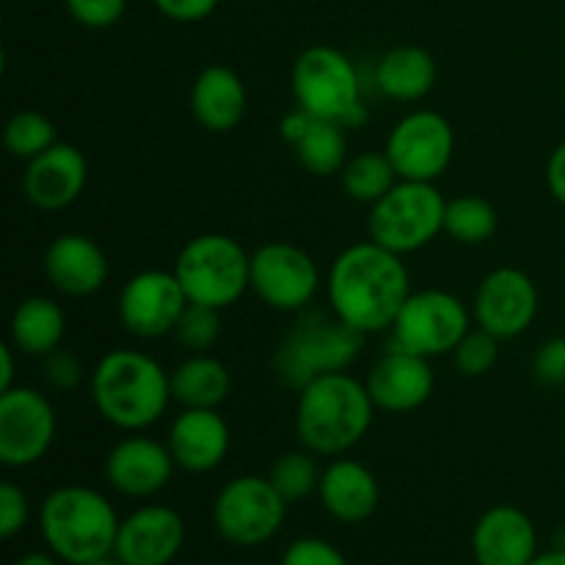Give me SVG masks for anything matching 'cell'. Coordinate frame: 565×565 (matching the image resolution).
I'll use <instances>...</instances> for the list:
<instances>
[{
	"label": "cell",
	"mask_w": 565,
	"mask_h": 565,
	"mask_svg": "<svg viewBox=\"0 0 565 565\" xmlns=\"http://www.w3.org/2000/svg\"><path fill=\"white\" fill-rule=\"evenodd\" d=\"M326 290L331 312L364 337L392 329L406 298L414 292L401 254L375 241L353 243L337 254Z\"/></svg>",
	"instance_id": "1"
},
{
	"label": "cell",
	"mask_w": 565,
	"mask_h": 565,
	"mask_svg": "<svg viewBox=\"0 0 565 565\" xmlns=\"http://www.w3.org/2000/svg\"><path fill=\"white\" fill-rule=\"evenodd\" d=\"M88 390L99 417L127 434L152 428L174 401L171 373H166L158 359L136 348L105 353L94 364Z\"/></svg>",
	"instance_id": "2"
},
{
	"label": "cell",
	"mask_w": 565,
	"mask_h": 565,
	"mask_svg": "<svg viewBox=\"0 0 565 565\" xmlns=\"http://www.w3.org/2000/svg\"><path fill=\"white\" fill-rule=\"evenodd\" d=\"M375 412L367 384L348 370L320 375L298 390L296 436L303 450L340 458L367 436Z\"/></svg>",
	"instance_id": "3"
},
{
	"label": "cell",
	"mask_w": 565,
	"mask_h": 565,
	"mask_svg": "<svg viewBox=\"0 0 565 565\" xmlns=\"http://www.w3.org/2000/svg\"><path fill=\"white\" fill-rule=\"evenodd\" d=\"M121 519L108 497L88 486H61L39 508V530L58 561L86 565L114 555Z\"/></svg>",
	"instance_id": "4"
},
{
	"label": "cell",
	"mask_w": 565,
	"mask_h": 565,
	"mask_svg": "<svg viewBox=\"0 0 565 565\" xmlns=\"http://www.w3.org/2000/svg\"><path fill=\"white\" fill-rule=\"evenodd\" d=\"M364 334L337 318L334 312L303 309L296 326L285 334L276 351V375L290 390H303L309 381L329 373H342L359 359Z\"/></svg>",
	"instance_id": "5"
},
{
	"label": "cell",
	"mask_w": 565,
	"mask_h": 565,
	"mask_svg": "<svg viewBox=\"0 0 565 565\" xmlns=\"http://www.w3.org/2000/svg\"><path fill=\"white\" fill-rule=\"evenodd\" d=\"M174 274L188 303L226 309L252 290V254L235 237L204 232L191 237L177 254Z\"/></svg>",
	"instance_id": "6"
},
{
	"label": "cell",
	"mask_w": 565,
	"mask_h": 565,
	"mask_svg": "<svg viewBox=\"0 0 565 565\" xmlns=\"http://www.w3.org/2000/svg\"><path fill=\"white\" fill-rule=\"evenodd\" d=\"M292 97L315 119L356 127L364 119L362 77L356 64L331 44H312L292 64Z\"/></svg>",
	"instance_id": "7"
},
{
	"label": "cell",
	"mask_w": 565,
	"mask_h": 565,
	"mask_svg": "<svg viewBox=\"0 0 565 565\" xmlns=\"http://www.w3.org/2000/svg\"><path fill=\"white\" fill-rule=\"evenodd\" d=\"M447 199L434 182L401 180L386 196L370 204V241L395 254H412L445 232Z\"/></svg>",
	"instance_id": "8"
},
{
	"label": "cell",
	"mask_w": 565,
	"mask_h": 565,
	"mask_svg": "<svg viewBox=\"0 0 565 565\" xmlns=\"http://www.w3.org/2000/svg\"><path fill=\"white\" fill-rule=\"evenodd\" d=\"M287 502L263 475L232 478L213 502V524L235 546L268 544L281 530Z\"/></svg>",
	"instance_id": "9"
},
{
	"label": "cell",
	"mask_w": 565,
	"mask_h": 565,
	"mask_svg": "<svg viewBox=\"0 0 565 565\" xmlns=\"http://www.w3.org/2000/svg\"><path fill=\"white\" fill-rule=\"evenodd\" d=\"M469 329H472V315L467 303L452 292L430 287L406 298L392 326V337H395L392 345L434 359L456 351Z\"/></svg>",
	"instance_id": "10"
},
{
	"label": "cell",
	"mask_w": 565,
	"mask_h": 565,
	"mask_svg": "<svg viewBox=\"0 0 565 565\" xmlns=\"http://www.w3.org/2000/svg\"><path fill=\"white\" fill-rule=\"evenodd\" d=\"M401 180L436 182L452 163L456 130L439 110L419 108L395 121L384 143Z\"/></svg>",
	"instance_id": "11"
},
{
	"label": "cell",
	"mask_w": 565,
	"mask_h": 565,
	"mask_svg": "<svg viewBox=\"0 0 565 565\" xmlns=\"http://www.w3.org/2000/svg\"><path fill=\"white\" fill-rule=\"evenodd\" d=\"M58 434V417L44 392L11 386L0 392V463L25 469L42 461Z\"/></svg>",
	"instance_id": "12"
},
{
	"label": "cell",
	"mask_w": 565,
	"mask_h": 565,
	"mask_svg": "<svg viewBox=\"0 0 565 565\" xmlns=\"http://www.w3.org/2000/svg\"><path fill=\"white\" fill-rule=\"evenodd\" d=\"M320 287L312 254L285 241H270L252 252V290L276 312H303Z\"/></svg>",
	"instance_id": "13"
},
{
	"label": "cell",
	"mask_w": 565,
	"mask_h": 565,
	"mask_svg": "<svg viewBox=\"0 0 565 565\" xmlns=\"http://www.w3.org/2000/svg\"><path fill=\"white\" fill-rule=\"evenodd\" d=\"M188 307V296L182 290L174 270L149 268L130 276L119 290L116 312L127 334L138 340H158L174 334L182 312Z\"/></svg>",
	"instance_id": "14"
},
{
	"label": "cell",
	"mask_w": 565,
	"mask_h": 565,
	"mask_svg": "<svg viewBox=\"0 0 565 565\" xmlns=\"http://www.w3.org/2000/svg\"><path fill=\"white\" fill-rule=\"evenodd\" d=\"M539 307V287L522 268H497L478 285L472 320L500 340H513L533 326Z\"/></svg>",
	"instance_id": "15"
},
{
	"label": "cell",
	"mask_w": 565,
	"mask_h": 565,
	"mask_svg": "<svg viewBox=\"0 0 565 565\" xmlns=\"http://www.w3.org/2000/svg\"><path fill=\"white\" fill-rule=\"evenodd\" d=\"M174 456L169 445L154 441L149 436L130 434L116 441L105 456V480L114 491L136 500L160 494L174 475Z\"/></svg>",
	"instance_id": "16"
},
{
	"label": "cell",
	"mask_w": 565,
	"mask_h": 565,
	"mask_svg": "<svg viewBox=\"0 0 565 565\" xmlns=\"http://www.w3.org/2000/svg\"><path fill=\"white\" fill-rule=\"evenodd\" d=\"M88 185V160L72 143H53L47 152L28 160L22 171V191L28 202L44 213L72 207Z\"/></svg>",
	"instance_id": "17"
},
{
	"label": "cell",
	"mask_w": 565,
	"mask_h": 565,
	"mask_svg": "<svg viewBox=\"0 0 565 565\" xmlns=\"http://www.w3.org/2000/svg\"><path fill=\"white\" fill-rule=\"evenodd\" d=\"M364 384H367V392L379 412L408 414L417 412L419 406L430 401L436 379L430 359L417 356V353L406 351V348L392 345L373 364Z\"/></svg>",
	"instance_id": "18"
},
{
	"label": "cell",
	"mask_w": 565,
	"mask_h": 565,
	"mask_svg": "<svg viewBox=\"0 0 565 565\" xmlns=\"http://www.w3.org/2000/svg\"><path fill=\"white\" fill-rule=\"evenodd\" d=\"M185 544V522L169 505H143L121 519L114 555L125 565H169Z\"/></svg>",
	"instance_id": "19"
},
{
	"label": "cell",
	"mask_w": 565,
	"mask_h": 565,
	"mask_svg": "<svg viewBox=\"0 0 565 565\" xmlns=\"http://www.w3.org/2000/svg\"><path fill=\"white\" fill-rule=\"evenodd\" d=\"M50 285L70 298H88L105 287L110 276L108 254L94 237L64 232L47 246L42 259Z\"/></svg>",
	"instance_id": "20"
},
{
	"label": "cell",
	"mask_w": 565,
	"mask_h": 565,
	"mask_svg": "<svg viewBox=\"0 0 565 565\" xmlns=\"http://www.w3.org/2000/svg\"><path fill=\"white\" fill-rule=\"evenodd\" d=\"M472 555L478 565H530L539 555V530L516 505H494L472 530Z\"/></svg>",
	"instance_id": "21"
},
{
	"label": "cell",
	"mask_w": 565,
	"mask_h": 565,
	"mask_svg": "<svg viewBox=\"0 0 565 565\" xmlns=\"http://www.w3.org/2000/svg\"><path fill=\"white\" fill-rule=\"evenodd\" d=\"M166 445L177 467L191 475H204L224 463L232 434L218 408H182L171 423Z\"/></svg>",
	"instance_id": "22"
},
{
	"label": "cell",
	"mask_w": 565,
	"mask_h": 565,
	"mask_svg": "<svg viewBox=\"0 0 565 565\" xmlns=\"http://www.w3.org/2000/svg\"><path fill=\"white\" fill-rule=\"evenodd\" d=\"M318 497L331 519L342 524H362L379 511L381 486L362 461L340 456L320 475Z\"/></svg>",
	"instance_id": "23"
},
{
	"label": "cell",
	"mask_w": 565,
	"mask_h": 565,
	"mask_svg": "<svg viewBox=\"0 0 565 565\" xmlns=\"http://www.w3.org/2000/svg\"><path fill=\"white\" fill-rule=\"evenodd\" d=\"M188 105L204 130L230 132L241 125L248 110L246 83L230 66L210 64L193 81Z\"/></svg>",
	"instance_id": "24"
},
{
	"label": "cell",
	"mask_w": 565,
	"mask_h": 565,
	"mask_svg": "<svg viewBox=\"0 0 565 565\" xmlns=\"http://www.w3.org/2000/svg\"><path fill=\"white\" fill-rule=\"evenodd\" d=\"M436 58L419 44H397L375 64V86L397 103H419L436 86Z\"/></svg>",
	"instance_id": "25"
},
{
	"label": "cell",
	"mask_w": 565,
	"mask_h": 565,
	"mask_svg": "<svg viewBox=\"0 0 565 565\" xmlns=\"http://www.w3.org/2000/svg\"><path fill=\"white\" fill-rule=\"evenodd\" d=\"M66 337V312L47 296H31L17 303L9 323V342L17 353L44 359L61 348Z\"/></svg>",
	"instance_id": "26"
},
{
	"label": "cell",
	"mask_w": 565,
	"mask_h": 565,
	"mask_svg": "<svg viewBox=\"0 0 565 565\" xmlns=\"http://www.w3.org/2000/svg\"><path fill=\"white\" fill-rule=\"evenodd\" d=\"M230 392V367L210 353H191L171 373V395L182 408H218Z\"/></svg>",
	"instance_id": "27"
},
{
	"label": "cell",
	"mask_w": 565,
	"mask_h": 565,
	"mask_svg": "<svg viewBox=\"0 0 565 565\" xmlns=\"http://www.w3.org/2000/svg\"><path fill=\"white\" fill-rule=\"evenodd\" d=\"M296 158L303 171L315 177L340 174L348 163L345 125L331 119H312L309 130L296 143Z\"/></svg>",
	"instance_id": "28"
},
{
	"label": "cell",
	"mask_w": 565,
	"mask_h": 565,
	"mask_svg": "<svg viewBox=\"0 0 565 565\" xmlns=\"http://www.w3.org/2000/svg\"><path fill=\"white\" fill-rule=\"evenodd\" d=\"M342 191L362 204H375L381 196L392 191L401 182L395 166L386 158V152H359L348 158L345 169L340 171Z\"/></svg>",
	"instance_id": "29"
},
{
	"label": "cell",
	"mask_w": 565,
	"mask_h": 565,
	"mask_svg": "<svg viewBox=\"0 0 565 565\" xmlns=\"http://www.w3.org/2000/svg\"><path fill=\"white\" fill-rule=\"evenodd\" d=\"M497 210L494 204L486 202L483 196H472V193H463L447 202L445 210V232L456 243L463 246H480V243L491 241L497 232Z\"/></svg>",
	"instance_id": "30"
},
{
	"label": "cell",
	"mask_w": 565,
	"mask_h": 565,
	"mask_svg": "<svg viewBox=\"0 0 565 565\" xmlns=\"http://www.w3.org/2000/svg\"><path fill=\"white\" fill-rule=\"evenodd\" d=\"M6 152L17 160H33L47 152L53 143H58V130L53 119L42 110H17L3 127Z\"/></svg>",
	"instance_id": "31"
},
{
	"label": "cell",
	"mask_w": 565,
	"mask_h": 565,
	"mask_svg": "<svg viewBox=\"0 0 565 565\" xmlns=\"http://www.w3.org/2000/svg\"><path fill=\"white\" fill-rule=\"evenodd\" d=\"M320 475H323V469L315 461V452L290 450L285 452V456L276 458L274 467H270L268 480L274 483V489L279 491L281 500H285L287 505H292V502L307 500L312 491H318Z\"/></svg>",
	"instance_id": "32"
},
{
	"label": "cell",
	"mask_w": 565,
	"mask_h": 565,
	"mask_svg": "<svg viewBox=\"0 0 565 565\" xmlns=\"http://www.w3.org/2000/svg\"><path fill=\"white\" fill-rule=\"evenodd\" d=\"M177 342L188 353H210L221 337V309L188 303L174 329Z\"/></svg>",
	"instance_id": "33"
},
{
	"label": "cell",
	"mask_w": 565,
	"mask_h": 565,
	"mask_svg": "<svg viewBox=\"0 0 565 565\" xmlns=\"http://www.w3.org/2000/svg\"><path fill=\"white\" fill-rule=\"evenodd\" d=\"M500 337H494L486 329H469L467 337L458 342L456 351L450 353L452 362H456V370L467 379H480V375L491 373L500 359Z\"/></svg>",
	"instance_id": "34"
},
{
	"label": "cell",
	"mask_w": 565,
	"mask_h": 565,
	"mask_svg": "<svg viewBox=\"0 0 565 565\" xmlns=\"http://www.w3.org/2000/svg\"><path fill=\"white\" fill-rule=\"evenodd\" d=\"M77 25L88 31H105L125 17L127 0H64Z\"/></svg>",
	"instance_id": "35"
},
{
	"label": "cell",
	"mask_w": 565,
	"mask_h": 565,
	"mask_svg": "<svg viewBox=\"0 0 565 565\" xmlns=\"http://www.w3.org/2000/svg\"><path fill=\"white\" fill-rule=\"evenodd\" d=\"M42 375L47 381L50 390L55 392H72L81 386L83 381V364L66 348H55L53 353L42 359Z\"/></svg>",
	"instance_id": "36"
},
{
	"label": "cell",
	"mask_w": 565,
	"mask_h": 565,
	"mask_svg": "<svg viewBox=\"0 0 565 565\" xmlns=\"http://www.w3.org/2000/svg\"><path fill=\"white\" fill-rule=\"evenodd\" d=\"M279 565H348V561L329 541L298 539L287 546Z\"/></svg>",
	"instance_id": "37"
},
{
	"label": "cell",
	"mask_w": 565,
	"mask_h": 565,
	"mask_svg": "<svg viewBox=\"0 0 565 565\" xmlns=\"http://www.w3.org/2000/svg\"><path fill=\"white\" fill-rule=\"evenodd\" d=\"M28 516H31V505H28L25 491L11 483V480H6L0 486V539H14L28 524Z\"/></svg>",
	"instance_id": "38"
},
{
	"label": "cell",
	"mask_w": 565,
	"mask_h": 565,
	"mask_svg": "<svg viewBox=\"0 0 565 565\" xmlns=\"http://www.w3.org/2000/svg\"><path fill=\"white\" fill-rule=\"evenodd\" d=\"M533 373L541 384L565 386V337H552L541 342L533 356Z\"/></svg>",
	"instance_id": "39"
},
{
	"label": "cell",
	"mask_w": 565,
	"mask_h": 565,
	"mask_svg": "<svg viewBox=\"0 0 565 565\" xmlns=\"http://www.w3.org/2000/svg\"><path fill=\"white\" fill-rule=\"evenodd\" d=\"M154 9L171 22H202L221 6V0H152Z\"/></svg>",
	"instance_id": "40"
},
{
	"label": "cell",
	"mask_w": 565,
	"mask_h": 565,
	"mask_svg": "<svg viewBox=\"0 0 565 565\" xmlns=\"http://www.w3.org/2000/svg\"><path fill=\"white\" fill-rule=\"evenodd\" d=\"M546 188H550L552 199L565 207V141L557 143L546 163Z\"/></svg>",
	"instance_id": "41"
},
{
	"label": "cell",
	"mask_w": 565,
	"mask_h": 565,
	"mask_svg": "<svg viewBox=\"0 0 565 565\" xmlns=\"http://www.w3.org/2000/svg\"><path fill=\"white\" fill-rule=\"evenodd\" d=\"M312 119H315V116L307 114V110H303V108L290 110V114H287V116H281V121H279V136L285 138V141L290 143V147H296V143L301 141L303 132L309 130V125H312Z\"/></svg>",
	"instance_id": "42"
},
{
	"label": "cell",
	"mask_w": 565,
	"mask_h": 565,
	"mask_svg": "<svg viewBox=\"0 0 565 565\" xmlns=\"http://www.w3.org/2000/svg\"><path fill=\"white\" fill-rule=\"evenodd\" d=\"M14 351L17 348L11 342L0 345V392L11 390L14 384Z\"/></svg>",
	"instance_id": "43"
},
{
	"label": "cell",
	"mask_w": 565,
	"mask_h": 565,
	"mask_svg": "<svg viewBox=\"0 0 565 565\" xmlns=\"http://www.w3.org/2000/svg\"><path fill=\"white\" fill-rule=\"evenodd\" d=\"M14 565H58V557L53 552H28Z\"/></svg>",
	"instance_id": "44"
},
{
	"label": "cell",
	"mask_w": 565,
	"mask_h": 565,
	"mask_svg": "<svg viewBox=\"0 0 565 565\" xmlns=\"http://www.w3.org/2000/svg\"><path fill=\"white\" fill-rule=\"evenodd\" d=\"M530 565H565V546H555L550 552H539Z\"/></svg>",
	"instance_id": "45"
},
{
	"label": "cell",
	"mask_w": 565,
	"mask_h": 565,
	"mask_svg": "<svg viewBox=\"0 0 565 565\" xmlns=\"http://www.w3.org/2000/svg\"><path fill=\"white\" fill-rule=\"evenodd\" d=\"M86 565H125V563H121L119 557H116V555H108V557H99V561L86 563Z\"/></svg>",
	"instance_id": "46"
},
{
	"label": "cell",
	"mask_w": 565,
	"mask_h": 565,
	"mask_svg": "<svg viewBox=\"0 0 565 565\" xmlns=\"http://www.w3.org/2000/svg\"><path fill=\"white\" fill-rule=\"evenodd\" d=\"M563 103H565V83H563Z\"/></svg>",
	"instance_id": "47"
}]
</instances>
